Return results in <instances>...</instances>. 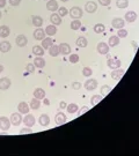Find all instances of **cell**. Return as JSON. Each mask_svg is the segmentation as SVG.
Returning <instances> with one entry per match:
<instances>
[{
	"mask_svg": "<svg viewBox=\"0 0 139 156\" xmlns=\"http://www.w3.org/2000/svg\"><path fill=\"white\" fill-rule=\"evenodd\" d=\"M69 13V11L65 8V7H60V8H58V14H59V16L62 17V16H65V15H67Z\"/></svg>",
	"mask_w": 139,
	"mask_h": 156,
	"instance_id": "b9f144b4",
	"label": "cell"
},
{
	"mask_svg": "<svg viewBox=\"0 0 139 156\" xmlns=\"http://www.w3.org/2000/svg\"><path fill=\"white\" fill-rule=\"evenodd\" d=\"M80 28H81V22H80V20H73V21L71 22V29L78 30V29H80Z\"/></svg>",
	"mask_w": 139,
	"mask_h": 156,
	"instance_id": "e575fe53",
	"label": "cell"
},
{
	"mask_svg": "<svg viewBox=\"0 0 139 156\" xmlns=\"http://www.w3.org/2000/svg\"><path fill=\"white\" fill-rule=\"evenodd\" d=\"M38 123H40V125L43 126V127H46L49 124H50V117L48 116V115H41L40 118H38Z\"/></svg>",
	"mask_w": 139,
	"mask_h": 156,
	"instance_id": "2e32d148",
	"label": "cell"
},
{
	"mask_svg": "<svg viewBox=\"0 0 139 156\" xmlns=\"http://www.w3.org/2000/svg\"><path fill=\"white\" fill-rule=\"evenodd\" d=\"M102 98H103L102 95H94V96H92V98H90V103H92V105H96L98 102L102 101Z\"/></svg>",
	"mask_w": 139,
	"mask_h": 156,
	"instance_id": "836d02e7",
	"label": "cell"
},
{
	"mask_svg": "<svg viewBox=\"0 0 139 156\" xmlns=\"http://www.w3.org/2000/svg\"><path fill=\"white\" fill-rule=\"evenodd\" d=\"M31 19H33V25L36 27V28H40V27L43 25V19H42L41 16H38V15H33Z\"/></svg>",
	"mask_w": 139,
	"mask_h": 156,
	"instance_id": "603a6c76",
	"label": "cell"
},
{
	"mask_svg": "<svg viewBox=\"0 0 139 156\" xmlns=\"http://www.w3.org/2000/svg\"><path fill=\"white\" fill-rule=\"evenodd\" d=\"M83 74L85 75V77H90V75L93 74V71H92V68H90V67H83Z\"/></svg>",
	"mask_w": 139,
	"mask_h": 156,
	"instance_id": "f35d334b",
	"label": "cell"
},
{
	"mask_svg": "<svg viewBox=\"0 0 139 156\" xmlns=\"http://www.w3.org/2000/svg\"><path fill=\"white\" fill-rule=\"evenodd\" d=\"M17 110H19L20 113H26L27 115L28 111H29V106H28V104L26 102H21L17 105Z\"/></svg>",
	"mask_w": 139,
	"mask_h": 156,
	"instance_id": "7402d4cb",
	"label": "cell"
},
{
	"mask_svg": "<svg viewBox=\"0 0 139 156\" xmlns=\"http://www.w3.org/2000/svg\"><path fill=\"white\" fill-rule=\"evenodd\" d=\"M60 1H64V2H66V1H69V0H60Z\"/></svg>",
	"mask_w": 139,
	"mask_h": 156,
	"instance_id": "11a10c76",
	"label": "cell"
},
{
	"mask_svg": "<svg viewBox=\"0 0 139 156\" xmlns=\"http://www.w3.org/2000/svg\"><path fill=\"white\" fill-rule=\"evenodd\" d=\"M109 45L107 44V43H104V42H100L98 44H97V52L100 53V54H107L108 52H109Z\"/></svg>",
	"mask_w": 139,
	"mask_h": 156,
	"instance_id": "3957f363",
	"label": "cell"
},
{
	"mask_svg": "<svg viewBox=\"0 0 139 156\" xmlns=\"http://www.w3.org/2000/svg\"><path fill=\"white\" fill-rule=\"evenodd\" d=\"M45 37V31L41 29V28H37L35 31H34V38L36 40H43Z\"/></svg>",
	"mask_w": 139,
	"mask_h": 156,
	"instance_id": "9a60e30c",
	"label": "cell"
},
{
	"mask_svg": "<svg viewBox=\"0 0 139 156\" xmlns=\"http://www.w3.org/2000/svg\"><path fill=\"white\" fill-rule=\"evenodd\" d=\"M9 4L12 6H19L21 4V0H9Z\"/></svg>",
	"mask_w": 139,
	"mask_h": 156,
	"instance_id": "7dc6e473",
	"label": "cell"
},
{
	"mask_svg": "<svg viewBox=\"0 0 139 156\" xmlns=\"http://www.w3.org/2000/svg\"><path fill=\"white\" fill-rule=\"evenodd\" d=\"M132 45H133V48H135V50H137V46H138V44H137V42H132Z\"/></svg>",
	"mask_w": 139,
	"mask_h": 156,
	"instance_id": "f5cc1de1",
	"label": "cell"
},
{
	"mask_svg": "<svg viewBox=\"0 0 139 156\" xmlns=\"http://www.w3.org/2000/svg\"><path fill=\"white\" fill-rule=\"evenodd\" d=\"M78 110H79V108H78V105L75 103H71L67 105V111L70 113H75Z\"/></svg>",
	"mask_w": 139,
	"mask_h": 156,
	"instance_id": "d590c367",
	"label": "cell"
},
{
	"mask_svg": "<svg viewBox=\"0 0 139 156\" xmlns=\"http://www.w3.org/2000/svg\"><path fill=\"white\" fill-rule=\"evenodd\" d=\"M97 9V5L94 1H87L85 5V11L87 13H95Z\"/></svg>",
	"mask_w": 139,
	"mask_h": 156,
	"instance_id": "5b68a950",
	"label": "cell"
},
{
	"mask_svg": "<svg viewBox=\"0 0 139 156\" xmlns=\"http://www.w3.org/2000/svg\"><path fill=\"white\" fill-rule=\"evenodd\" d=\"M66 116H65V113L64 112H62V111H59L57 115L55 116V121L57 125H63V124H65L66 123Z\"/></svg>",
	"mask_w": 139,
	"mask_h": 156,
	"instance_id": "52a82bcc",
	"label": "cell"
},
{
	"mask_svg": "<svg viewBox=\"0 0 139 156\" xmlns=\"http://www.w3.org/2000/svg\"><path fill=\"white\" fill-rule=\"evenodd\" d=\"M9 34H11V29H9L8 27L7 26L0 27V37L5 38V37H7V36H9Z\"/></svg>",
	"mask_w": 139,
	"mask_h": 156,
	"instance_id": "cb8c5ba5",
	"label": "cell"
},
{
	"mask_svg": "<svg viewBox=\"0 0 139 156\" xmlns=\"http://www.w3.org/2000/svg\"><path fill=\"white\" fill-rule=\"evenodd\" d=\"M33 53L35 54V56H38V57H41L44 54V49L40 46V45H35V46H33Z\"/></svg>",
	"mask_w": 139,
	"mask_h": 156,
	"instance_id": "83f0119b",
	"label": "cell"
},
{
	"mask_svg": "<svg viewBox=\"0 0 139 156\" xmlns=\"http://www.w3.org/2000/svg\"><path fill=\"white\" fill-rule=\"evenodd\" d=\"M83 86H85V88H86L87 90L92 91L97 87V81L95 79H89V80H87V81L85 82Z\"/></svg>",
	"mask_w": 139,
	"mask_h": 156,
	"instance_id": "277c9868",
	"label": "cell"
},
{
	"mask_svg": "<svg viewBox=\"0 0 139 156\" xmlns=\"http://www.w3.org/2000/svg\"><path fill=\"white\" fill-rule=\"evenodd\" d=\"M27 133H31V130H30V127H26V129H22V130L20 131V134H27Z\"/></svg>",
	"mask_w": 139,
	"mask_h": 156,
	"instance_id": "c3c4849f",
	"label": "cell"
},
{
	"mask_svg": "<svg viewBox=\"0 0 139 156\" xmlns=\"http://www.w3.org/2000/svg\"><path fill=\"white\" fill-rule=\"evenodd\" d=\"M77 45L79 48H86L88 45V40H87L86 37H79L77 39Z\"/></svg>",
	"mask_w": 139,
	"mask_h": 156,
	"instance_id": "f546056e",
	"label": "cell"
},
{
	"mask_svg": "<svg viewBox=\"0 0 139 156\" xmlns=\"http://www.w3.org/2000/svg\"><path fill=\"white\" fill-rule=\"evenodd\" d=\"M2 71H4V66H2V65H1V64H0V73H1Z\"/></svg>",
	"mask_w": 139,
	"mask_h": 156,
	"instance_id": "db71d44e",
	"label": "cell"
},
{
	"mask_svg": "<svg viewBox=\"0 0 139 156\" xmlns=\"http://www.w3.org/2000/svg\"><path fill=\"white\" fill-rule=\"evenodd\" d=\"M46 8L49 11H51V12H55V11H57L59 8L58 7V2L56 0H49L48 4H46Z\"/></svg>",
	"mask_w": 139,
	"mask_h": 156,
	"instance_id": "ffe728a7",
	"label": "cell"
},
{
	"mask_svg": "<svg viewBox=\"0 0 139 156\" xmlns=\"http://www.w3.org/2000/svg\"><path fill=\"white\" fill-rule=\"evenodd\" d=\"M15 42H16V45H17V46H20V48L26 46V45H27V43H28L27 37H26L25 35H17V36H16V38H15Z\"/></svg>",
	"mask_w": 139,
	"mask_h": 156,
	"instance_id": "8fae6325",
	"label": "cell"
},
{
	"mask_svg": "<svg viewBox=\"0 0 139 156\" xmlns=\"http://www.w3.org/2000/svg\"><path fill=\"white\" fill-rule=\"evenodd\" d=\"M78 61H79V56H78V54H71V56H70V63L77 64Z\"/></svg>",
	"mask_w": 139,
	"mask_h": 156,
	"instance_id": "60d3db41",
	"label": "cell"
},
{
	"mask_svg": "<svg viewBox=\"0 0 139 156\" xmlns=\"http://www.w3.org/2000/svg\"><path fill=\"white\" fill-rule=\"evenodd\" d=\"M59 53H60V51H59V45H54V44H52V45L49 48V54H50V56L57 57Z\"/></svg>",
	"mask_w": 139,
	"mask_h": 156,
	"instance_id": "d4e9b609",
	"label": "cell"
},
{
	"mask_svg": "<svg viewBox=\"0 0 139 156\" xmlns=\"http://www.w3.org/2000/svg\"><path fill=\"white\" fill-rule=\"evenodd\" d=\"M40 106H41V102H40V100H37V98H33L31 101H30V108L31 109H34V110H37V109H40Z\"/></svg>",
	"mask_w": 139,
	"mask_h": 156,
	"instance_id": "d6a6232c",
	"label": "cell"
},
{
	"mask_svg": "<svg viewBox=\"0 0 139 156\" xmlns=\"http://www.w3.org/2000/svg\"><path fill=\"white\" fill-rule=\"evenodd\" d=\"M70 15H71L72 19H74V20H79V19L83 16V9H81L80 7H78V6H74V7L71 8Z\"/></svg>",
	"mask_w": 139,
	"mask_h": 156,
	"instance_id": "6da1fadb",
	"label": "cell"
},
{
	"mask_svg": "<svg viewBox=\"0 0 139 156\" xmlns=\"http://www.w3.org/2000/svg\"><path fill=\"white\" fill-rule=\"evenodd\" d=\"M22 121L25 123V125H26L27 127H33V126L35 125V117H34L33 115H30V113H27V116L23 118Z\"/></svg>",
	"mask_w": 139,
	"mask_h": 156,
	"instance_id": "30bf717a",
	"label": "cell"
},
{
	"mask_svg": "<svg viewBox=\"0 0 139 156\" xmlns=\"http://www.w3.org/2000/svg\"><path fill=\"white\" fill-rule=\"evenodd\" d=\"M88 110H89V108H88V106H83V108L80 109V111L78 112V116H81V115H83V113H86Z\"/></svg>",
	"mask_w": 139,
	"mask_h": 156,
	"instance_id": "f6af8a7d",
	"label": "cell"
},
{
	"mask_svg": "<svg viewBox=\"0 0 139 156\" xmlns=\"http://www.w3.org/2000/svg\"><path fill=\"white\" fill-rule=\"evenodd\" d=\"M111 2V0H98V4L101 6H109Z\"/></svg>",
	"mask_w": 139,
	"mask_h": 156,
	"instance_id": "ee69618b",
	"label": "cell"
},
{
	"mask_svg": "<svg viewBox=\"0 0 139 156\" xmlns=\"http://www.w3.org/2000/svg\"><path fill=\"white\" fill-rule=\"evenodd\" d=\"M6 6V0H0V8Z\"/></svg>",
	"mask_w": 139,
	"mask_h": 156,
	"instance_id": "f907efd6",
	"label": "cell"
},
{
	"mask_svg": "<svg viewBox=\"0 0 139 156\" xmlns=\"http://www.w3.org/2000/svg\"><path fill=\"white\" fill-rule=\"evenodd\" d=\"M72 88L75 89V90H78V89L81 88V83H80V82H73V83H72Z\"/></svg>",
	"mask_w": 139,
	"mask_h": 156,
	"instance_id": "bcb514c9",
	"label": "cell"
},
{
	"mask_svg": "<svg viewBox=\"0 0 139 156\" xmlns=\"http://www.w3.org/2000/svg\"><path fill=\"white\" fill-rule=\"evenodd\" d=\"M50 21H51V23L55 25V26H59V25L62 23V19H60L59 14H56V13L51 14V16H50Z\"/></svg>",
	"mask_w": 139,
	"mask_h": 156,
	"instance_id": "44dd1931",
	"label": "cell"
},
{
	"mask_svg": "<svg viewBox=\"0 0 139 156\" xmlns=\"http://www.w3.org/2000/svg\"><path fill=\"white\" fill-rule=\"evenodd\" d=\"M117 36L118 37H121V38H125L126 36H127V30H125V29H118V32H117Z\"/></svg>",
	"mask_w": 139,
	"mask_h": 156,
	"instance_id": "ab89813d",
	"label": "cell"
},
{
	"mask_svg": "<svg viewBox=\"0 0 139 156\" xmlns=\"http://www.w3.org/2000/svg\"><path fill=\"white\" fill-rule=\"evenodd\" d=\"M52 44H54V42L50 37H46L42 40V48H44V49H49Z\"/></svg>",
	"mask_w": 139,
	"mask_h": 156,
	"instance_id": "4dcf8cb0",
	"label": "cell"
},
{
	"mask_svg": "<svg viewBox=\"0 0 139 156\" xmlns=\"http://www.w3.org/2000/svg\"><path fill=\"white\" fill-rule=\"evenodd\" d=\"M11 49H12V45H11V43H9V42L4 40V42H1V43H0V51L2 52V53L8 52Z\"/></svg>",
	"mask_w": 139,
	"mask_h": 156,
	"instance_id": "ac0fdd59",
	"label": "cell"
},
{
	"mask_svg": "<svg viewBox=\"0 0 139 156\" xmlns=\"http://www.w3.org/2000/svg\"><path fill=\"white\" fill-rule=\"evenodd\" d=\"M0 17H1V13H0Z\"/></svg>",
	"mask_w": 139,
	"mask_h": 156,
	"instance_id": "9f6ffc18",
	"label": "cell"
},
{
	"mask_svg": "<svg viewBox=\"0 0 139 156\" xmlns=\"http://www.w3.org/2000/svg\"><path fill=\"white\" fill-rule=\"evenodd\" d=\"M34 97L37 98V100H44V97H45V91H44V89L36 88L34 90Z\"/></svg>",
	"mask_w": 139,
	"mask_h": 156,
	"instance_id": "d6986e66",
	"label": "cell"
},
{
	"mask_svg": "<svg viewBox=\"0 0 139 156\" xmlns=\"http://www.w3.org/2000/svg\"><path fill=\"white\" fill-rule=\"evenodd\" d=\"M11 126V120L7 117H0V130L7 131L9 130Z\"/></svg>",
	"mask_w": 139,
	"mask_h": 156,
	"instance_id": "8992f818",
	"label": "cell"
},
{
	"mask_svg": "<svg viewBox=\"0 0 139 156\" xmlns=\"http://www.w3.org/2000/svg\"><path fill=\"white\" fill-rule=\"evenodd\" d=\"M44 31H45V34H46V35H49V36H54V35L57 34V28H56L55 25H51V26L46 27Z\"/></svg>",
	"mask_w": 139,
	"mask_h": 156,
	"instance_id": "484cf974",
	"label": "cell"
},
{
	"mask_svg": "<svg viewBox=\"0 0 139 156\" xmlns=\"http://www.w3.org/2000/svg\"><path fill=\"white\" fill-rule=\"evenodd\" d=\"M118 43H119V37L118 36H111V37H109V42H108L109 46L114 48V46L118 45Z\"/></svg>",
	"mask_w": 139,
	"mask_h": 156,
	"instance_id": "f1b7e54d",
	"label": "cell"
},
{
	"mask_svg": "<svg viewBox=\"0 0 139 156\" xmlns=\"http://www.w3.org/2000/svg\"><path fill=\"white\" fill-rule=\"evenodd\" d=\"M59 108H60L62 110H64L65 108H67V104H66V102H65V101H62V102L59 103Z\"/></svg>",
	"mask_w": 139,
	"mask_h": 156,
	"instance_id": "681fc988",
	"label": "cell"
},
{
	"mask_svg": "<svg viewBox=\"0 0 139 156\" xmlns=\"http://www.w3.org/2000/svg\"><path fill=\"white\" fill-rule=\"evenodd\" d=\"M125 20L129 23H132V22H135L137 20V14L135 13L133 11H130V12H127V13L125 14Z\"/></svg>",
	"mask_w": 139,
	"mask_h": 156,
	"instance_id": "e0dca14e",
	"label": "cell"
},
{
	"mask_svg": "<svg viewBox=\"0 0 139 156\" xmlns=\"http://www.w3.org/2000/svg\"><path fill=\"white\" fill-rule=\"evenodd\" d=\"M94 31L96 32V34H101V32H103L104 31V26L102 25V23H97L94 26Z\"/></svg>",
	"mask_w": 139,
	"mask_h": 156,
	"instance_id": "74e56055",
	"label": "cell"
},
{
	"mask_svg": "<svg viewBox=\"0 0 139 156\" xmlns=\"http://www.w3.org/2000/svg\"><path fill=\"white\" fill-rule=\"evenodd\" d=\"M34 65H35V67L43 68V67L45 66V60H44L42 57H36L35 60H34Z\"/></svg>",
	"mask_w": 139,
	"mask_h": 156,
	"instance_id": "4316f807",
	"label": "cell"
},
{
	"mask_svg": "<svg viewBox=\"0 0 139 156\" xmlns=\"http://www.w3.org/2000/svg\"><path fill=\"white\" fill-rule=\"evenodd\" d=\"M107 65L109 68L111 69H116V68H119L121 67V60L119 59H116V58H111V59H108V63H107Z\"/></svg>",
	"mask_w": 139,
	"mask_h": 156,
	"instance_id": "ba28073f",
	"label": "cell"
},
{
	"mask_svg": "<svg viewBox=\"0 0 139 156\" xmlns=\"http://www.w3.org/2000/svg\"><path fill=\"white\" fill-rule=\"evenodd\" d=\"M111 91V88L109 86H107V84H104V86H102L101 87V95L104 97V96H107L109 92Z\"/></svg>",
	"mask_w": 139,
	"mask_h": 156,
	"instance_id": "8d00e7d4",
	"label": "cell"
},
{
	"mask_svg": "<svg viewBox=\"0 0 139 156\" xmlns=\"http://www.w3.org/2000/svg\"><path fill=\"white\" fill-rule=\"evenodd\" d=\"M11 80L8 78H2L0 79V89L1 90H7L11 87Z\"/></svg>",
	"mask_w": 139,
	"mask_h": 156,
	"instance_id": "4fadbf2b",
	"label": "cell"
},
{
	"mask_svg": "<svg viewBox=\"0 0 139 156\" xmlns=\"http://www.w3.org/2000/svg\"><path fill=\"white\" fill-rule=\"evenodd\" d=\"M124 20L123 19H121V17H115L114 20H112V22H111V25L114 28H116V29H122L123 27H124Z\"/></svg>",
	"mask_w": 139,
	"mask_h": 156,
	"instance_id": "5bb4252c",
	"label": "cell"
},
{
	"mask_svg": "<svg viewBox=\"0 0 139 156\" xmlns=\"http://www.w3.org/2000/svg\"><path fill=\"white\" fill-rule=\"evenodd\" d=\"M59 51L63 56H67L71 53V46L67 43H60L59 44Z\"/></svg>",
	"mask_w": 139,
	"mask_h": 156,
	"instance_id": "7c38bea8",
	"label": "cell"
},
{
	"mask_svg": "<svg viewBox=\"0 0 139 156\" xmlns=\"http://www.w3.org/2000/svg\"><path fill=\"white\" fill-rule=\"evenodd\" d=\"M44 104H45V105H50V101H49L48 98H45V97H44Z\"/></svg>",
	"mask_w": 139,
	"mask_h": 156,
	"instance_id": "816d5d0a",
	"label": "cell"
},
{
	"mask_svg": "<svg viewBox=\"0 0 139 156\" xmlns=\"http://www.w3.org/2000/svg\"><path fill=\"white\" fill-rule=\"evenodd\" d=\"M9 120H11V124H12V125H14V126H19V125L22 123L23 119L21 117V113H20V112H14V113H12Z\"/></svg>",
	"mask_w": 139,
	"mask_h": 156,
	"instance_id": "7a4b0ae2",
	"label": "cell"
},
{
	"mask_svg": "<svg viewBox=\"0 0 139 156\" xmlns=\"http://www.w3.org/2000/svg\"><path fill=\"white\" fill-rule=\"evenodd\" d=\"M26 71H27L28 73H34L35 72V65L34 64H28L26 66Z\"/></svg>",
	"mask_w": 139,
	"mask_h": 156,
	"instance_id": "7bdbcfd3",
	"label": "cell"
},
{
	"mask_svg": "<svg viewBox=\"0 0 139 156\" xmlns=\"http://www.w3.org/2000/svg\"><path fill=\"white\" fill-rule=\"evenodd\" d=\"M125 71L124 69H121V68H116V69H114L112 72H111V78L114 79V80H116V81H118V80H121L122 77L124 75Z\"/></svg>",
	"mask_w": 139,
	"mask_h": 156,
	"instance_id": "9c48e42d",
	"label": "cell"
},
{
	"mask_svg": "<svg viewBox=\"0 0 139 156\" xmlns=\"http://www.w3.org/2000/svg\"><path fill=\"white\" fill-rule=\"evenodd\" d=\"M116 6H117L119 9L126 8V7L129 6V0H116Z\"/></svg>",
	"mask_w": 139,
	"mask_h": 156,
	"instance_id": "1f68e13d",
	"label": "cell"
}]
</instances>
